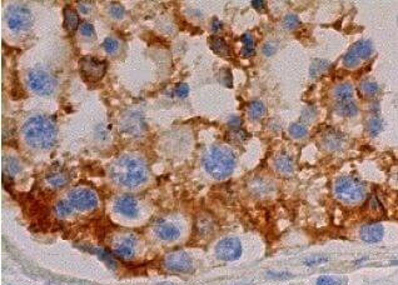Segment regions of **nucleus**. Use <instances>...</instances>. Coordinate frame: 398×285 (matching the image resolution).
<instances>
[{
	"mask_svg": "<svg viewBox=\"0 0 398 285\" xmlns=\"http://www.w3.org/2000/svg\"><path fill=\"white\" fill-rule=\"evenodd\" d=\"M336 109H337V112L340 113L341 115H343V117H353V115H356L357 112H358L357 105L354 104L353 102H351V100L338 102Z\"/></svg>",
	"mask_w": 398,
	"mask_h": 285,
	"instance_id": "4be33fe9",
	"label": "nucleus"
},
{
	"mask_svg": "<svg viewBox=\"0 0 398 285\" xmlns=\"http://www.w3.org/2000/svg\"><path fill=\"white\" fill-rule=\"evenodd\" d=\"M361 90L367 95H374L378 93L379 86L373 81H364L361 84Z\"/></svg>",
	"mask_w": 398,
	"mask_h": 285,
	"instance_id": "2f4dec72",
	"label": "nucleus"
},
{
	"mask_svg": "<svg viewBox=\"0 0 398 285\" xmlns=\"http://www.w3.org/2000/svg\"><path fill=\"white\" fill-rule=\"evenodd\" d=\"M47 181L53 188H61L69 181V176L64 171H51L47 175Z\"/></svg>",
	"mask_w": 398,
	"mask_h": 285,
	"instance_id": "aec40b11",
	"label": "nucleus"
},
{
	"mask_svg": "<svg viewBox=\"0 0 398 285\" xmlns=\"http://www.w3.org/2000/svg\"><path fill=\"white\" fill-rule=\"evenodd\" d=\"M384 234V229L378 223H372V224H366L362 227L359 235L361 239L366 243H378L382 240Z\"/></svg>",
	"mask_w": 398,
	"mask_h": 285,
	"instance_id": "ddd939ff",
	"label": "nucleus"
},
{
	"mask_svg": "<svg viewBox=\"0 0 398 285\" xmlns=\"http://www.w3.org/2000/svg\"><path fill=\"white\" fill-rule=\"evenodd\" d=\"M328 66H330L328 65V61L322 60V59H315V60L312 63V65H310V70H309L310 75H312L313 78L322 75V74L327 70Z\"/></svg>",
	"mask_w": 398,
	"mask_h": 285,
	"instance_id": "bb28decb",
	"label": "nucleus"
},
{
	"mask_svg": "<svg viewBox=\"0 0 398 285\" xmlns=\"http://www.w3.org/2000/svg\"><path fill=\"white\" fill-rule=\"evenodd\" d=\"M343 63H345L346 66H348V68H353V66H357L359 63V59L357 58L356 55H354L353 53H347L345 55V58H343Z\"/></svg>",
	"mask_w": 398,
	"mask_h": 285,
	"instance_id": "4c0bfd02",
	"label": "nucleus"
},
{
	"mask_svg": "<svg viewBox=\"0 0 398 285\" xmlns=\"http://www.w3.org/2000/svg\"><path fill=\"white\" fill-rule=\"evenodd\" d=\"M382 128H383V125H382V122L378 118H372L368 122V133L372 137L378 135L382 132Z\"/></svg>",
	"mask_w": 398,
	"mask_h": 285,
	"instance_id": "c85d7f7f",
	"label": "nucleus"
},
{
	"mask_svg": "<svg viewBox=\"0 0 398 285\" xmlns=\"http://www.w3.org/2000/svg\"><path fill=\"white\" fill-rule=\"evenodd\" d=\"M68 202L73 205L74 209L79 212H89L98 207V198L96 193L89 189L78 188L71 190L68 194Z\"/></svg>",
	"mask_w": 398,
	"mask_h": 285,
	"instance_id": "6e6552de",
	"label": "nucleus"
},
{
	"mask_svg": "<svg viewBox=\"0 0 398 285\" xmlns=\"http://www.w3.org/2000/svg\"><path fill=\"white\" fill-rule=\"evenodd\" d=\"M220 29H222V23H220L218 19H213V22H212V30H213V32L217 33L218 30H220Z\"/></svg>",
	"mask_w": 398,
	"mask_h": 285,
	"instance_id": "a18cd8bd",
	"label": "nucleus"
},
{
	"mask_svg": "<svg viewBox=\"0 0 398 285\" xmlns=\"http://www.w3.org/2000/svg\"><path fill=\"white\" fill-rule=\"evenodd\" d=\"M3 170H4V174H9L13 176L20 170L19 161L15 158H4L3 159Z\"/></svg>",
	"mask_w": 398,
	"mask_h": 285,
	"instance_id": "5701e85b",
	"label": "nucleus"
},
{
	"mask_svg": "<svg viewBox=\"0 0 398 285\" xmlns=\"http://www.w3.org/2000/svg\"><path fill=\"white\" fill-rule=\"evenodd\" d=\"M118 42L117 40L114 39V38H112V37H109V38H107V39L104 40V43H103V48H104V50L107 51L108 54H113V53H115V51H117V49H118Z\"/></svg>",
	"mask_w": 398,
	"mask_h": 285,
	"instance_id": "f704fd0d",
	"label": "nucleus"
},
{
	"mask_svg": "<svg viewBox=\"0 0 398 285\" xmlns=\"http://www.w3.org/2000/svg\"><path fill=\"white\" fill-rule=\"evenodd\" d=\"M268 275L271 276V278H276V279L291 278V274L288 273H268Z\"/></svg>",
	"mask_w": 398,
	"mask_h": 285,
	"instance_id": "79ce46f5",
	"label": "nucleus"
},
{
	"mask_svg": "<svg viewBox=\"0 0 398 285\" xmlns=\"http://www.w3.org/2000/svg\"><path fill=\"white\" fill-rule=\"evenodd\" d=\"M263 53L266 54L267 56H271L276 53V48H274L272 44H266L263 47Z\"/></svg>",
	"mask_w": 398,
	"mask_h": 285,
	"instance_id": "a19ab883",
	"label": "nucleus"
},
{
	"mask_svg": "<svg viewBox=\"0 0 398 285\" xmlns=\"http://www.w3.org/2000/svg\"><path fill=\"white\" fill-rule=\"evenodd\" d=\"M154 232H155L156 237L164 241H174L179 238L181 235V230L177 225H174L173 223H169L163 220V222H159L158 224L155 225L154 228Z\"/></svg>",
	"mask_w": 398,
	"mask_h": 285,
	"instance_id": "f8f14e48",
	"label": "nucleus"
},
{
	"mask_svg": "<svg viewBox=\"0 0 398 285\" xmlns=\"http://www.w3.org/2000/svg\"><path fill=\"white\" fill-rule=\"evenodd\" d=\"M342 280L330 275H322L317 279V285H341Z\"/></svg>",
	"mask_w": 398,
	"mask_h": 285,
	"instance_id": "c9c22d12",
	"label": "nucleus"
},
{
	"mask_svg": "<svg viewBox=\"0 0 398 285\" xmlns=\"http://www.w3.org/2000/svg\"><path fill=\"white\" fill-rule=\"evenodd\" d=\"M209 45H210V49H212L215 54H218V55L228 56L230 54L229 47H228V44L225 43V40L222 39V38L215 37L214 35V37H212L209 39Z\"/></svg>",
	"mask_w": 398,
	"mask_h": 285,
	"instance_id": "6ab92c4d",
	"label": "nucleus"
},
{
	"mask_svg": "<svg viewBox=\"0 0 398 285\" xmlns=\"http://www.w3.org/2000/svg\"><path fill=\"white\" fill-rule=\"evenodd\" d=\"M164 266L173 273H189L193 269V261L184 251H174L166 256Z\"/></svg>",
	"mask_w": 398,
	"mask_h": 285,
	"instance_id": "9d476101",
	"label": "nucleus"
},
{
	"mask_svg": "<svg viewBox=\"0 0 398 285\" xmlns=\"http://www.w3.org/2000/svg\"><path fill=\"white\" fill-rule=\"evenodd\" d=\"M174 93L178 98H186L187 95L189 94V86L187 85L186 83H181L177 85L176 90H174Z\"/></svg>",
	"mask_w": 398,
	"mask_h": 285,
	"instance_id": "58836bf2",
	"label": "nucleus"
},
{
	"mask_svg": "<svg viewBox=\"0 0 398 285\" xmlns=\"http://www.w3.org/2000/svg\"><path fill=\"white\" fill-rule=\"evenodd\" d=\"M247 113H248V117L251 118L252 120H258L266 114V107H264V104L262 102L256 100V102L249 103Z\"/></svg>",
	"mask_w": 398,
	"mask_h": 285,
	"instance_id": "412c9836",
	"label": "nucleus"
},
{
	"mask_svg": "<svg viewBox=\"0 0 398 285\" xmlns=\"http://www.w3.org/2000/svg\"><path fill=\"white\" fill-rule=\"evenodd\" d=\"M299 24H300V22H299V19H298V17H297V15L289 14V15H287V17L283 19V25H284V28H286V29H289V30L296 29V28L298 27Z\"/></svg>",
	"mask_w": 398,
	"mask_h": 285,
	"instance_id": "7c9ffc66",
	"label": "nucleus"
},
{
	"mask_svg": "<svg viewBox=\"0 0 398 285\" xmlns=\"http://www.w3.org/2000/svg\"><path fill=\"white\" fill-rule=\"evenodd\" d=\"M135 244L132 238H125L115 245L114 254L120 259H130L134 255Z\"/></svg>",
	"mask_w": 398,
	"mask_h": 285,
	"instance_id": "2eb2a0df",
	"label": "nucleus"
},
{
	"mask_svg": "<svg viewBox=\"0 0 398 285\" xmlns=\"http://www.w3.org/2000/svg\"><path fill=\"white\" fill-rule=\"evenodd\" d=\"M241 124H242V120L240 119V118L238 117H233V118H230L229 119V122H228V125H229L230 128H233V129H240V127H241Z\"/></svg>",
	"mask_w": 398,
	"mask_h": 285,
	"instance_id": "ea45409f",
	"label": "nucleus"
},
{
	"mask_svg": "<svg viewBox=\"0 0 398 285\" xmlns=\"http://www.w3.org/2000/svg\"><path fill=\"white\" fill-rule=\"evenodd\" d=\"M335 194L337 199L346 204H356L366 197L363 184L352 176H342L335 184Z\"/></svg>",
	"mask_w": 398,
	"mask_h": 285,
	"instance_id": "20e7f679",
	"label": "nucleus"
},
{
	"mask_svg": "<svg viewBox=\"0 0 398 285\" xmlns=\"http://www.w3.org/2000/svg\"><path fill=\"white\" fill-rule=\"evenodd\" d=\"M352 94H353V89L349 84H341L336 88L335 95L338 99V102H346V100H351Z\"/></svg>",
	"mask_w": 398,
	"mask_h": 285,
	"instance_id": "b1692460",
	"label": "nucleus"
},
{
	"mask_svg": "<svg viewBox=\"0 0 398 285\" xmlns=\"http://www.w3.org/2000/svg\"><path fill=\"white\" fill-rule=\"evenodd\" d=\"M27 81L29 88L39 95H50L55 89V80L49 73L34 69L28 73Z\"/></svg>",
	"mask_w": 398,
	"mask_h": 285,
	"instance_id": "0eeeda50",
	"label": "nucleus"
},
{
	"mask_svg": "<svg viewBox=\"0 0 398 285\" xmlns=\"http://www.w3.org/2000/svg\"><path fill=\"white\" fill-rule=\"evenodd\" d=\"M25 142L32 148L47 150L56 142V128L54 123L42 115L29 118L23 127Z\"/></svg>",
	"mask_w": 398,
	"mask_h": 285,
	"instance_id": "f03ea898",
	"label": "nucleus"
},
{
	"mask_svg": "<svg viewBox=\"0 0 398 285\" xmlns=\"http://www.w3.org/2000/svg\"><path fill=\"white\" fill-rule=\"evenodd\" d=\"M325 143L327 148L335 150V149H338L341 146V144H342V138H341V135L337 134L336 132H331L328 133V134H326Z\"/></svg>",
	"mask_w": 398,
	"mask_h": 285,
	"instance_id": "cd10ccee",
	"label": "nucleus"
},
{
	"mask_svg": "<svg viewBox=\"0 0 398 285\" xmlns=\"http://www.w3.org/2000/svg\"><path fill=\"white\" fill-rule=\"evenodd\" d=\"M289 134L296 139H300L307 135V128L302 124H292L289 127Z\"/></svg>",
	"mask_w": 398,
	"mask_h": 285,
	"instance_id": "c756f323",
	"label": "nucleus"
},
{
	"mask_svg": "<svg viewBox=\"0 0 398 285\" xmlns=\"http://www.w3.org/2000/svg\"><path fill=\"white\" fill-rule=\"evenodd\" d=\"M7 23L14 32H25L33 25L32 12L23 4L12 5L7 10Z\"/></svg>",
	"mask_w": 398,
	"mask_h": 285,
	"instance_id": "39448f33",
	"label": "nucleus"
},
{
	"mask_svg": "<svg viewBox=\"0 0 398 285\" xmlns=\"http://www.w3.org/2000/svg\"><path fill=\"white\" fill-rule=\"evenodd\" d=\"M54 210H55V214L58 215V217L64 218V217H68V215H70L71 213H73L74 208H73V205L68 202V199H66V200H60V202L56 203Z\"/></svg>",
	"mask_w": 398,
	"mask_h": 285,
	"instance_id": "393cba45",
	"label": "nucleus"
},
{
	"mask_svg": "<svg viewBox=\"0 0 398 285\" xmlns=\"http://www.w3.org/2000/svg\"><path fill=\"white\" fill-rule=\"evenodd\" d=\"M109 174L118 184L128 188H135L144 184L148 179L144 161L134 155H122L109 166Z\"/></svg>",
	"mask_w": 398,
	"mask_h": 285,
	"instance_id": "f257e3e1",
	"label": "nucleus"
},
{
	"mask_svg": "<svg viewBox=\"0 0 398 285\" xmlns=\"http://www.w3.org/2000/svg\"><path fill=\"white\" fill-rule=\"evenodd\" d=\"M205 171L214 179L222 180L233 173L235 166L234 153L224 145H214L203 158Z\"/></svg>",
	"mask_w": 398,
	"mask_h": 285,
	"instance_id": "7ed1b4c3",
	"label": "nucleus"
},
{
	"mask_svg": "<svg viewBox=\"0 0 398 285\" xmlns=\"http://www.w3.org/2000/svg\"><path fill=\"white\" fill-rule=\"evenodd\" d=\"M252 7L257 10H263L266 8V3L262 2V0H253L252 2Z\"/></svg>",
	"mask_w": 398,
	"mask_h": 285,
	"instance_id": "37998d69",
	"label": "nucleus"
},
{
	"mask_svg": "<svg viewBox=\"0 0 398 285\" xmlns=\"http://www.w3.org/2000/svg\"><path fill=\"white\" fill-rule=\"evenodd\" d=\"M349 51L353 53L358 59H367L371 56L373 48H372L371 42H368V40H361V42H357Z\"/></svg>",
	"mask_w": 398,
	"mask_h": 285,
	"instance_id": "a211bd4d",
	"label": "nucleus"
},
{
	"mask_svg": "<svg viewBox=\"0 0 398 285\" xmlns=\"http://www.w3.org/2000/svg\"><path fill=\"white\" fill-rule=\"evenodd\" d=\"M89 3H79V10H81L82 13H84V14H87V13H89V10H91V7H89Z\"/></svg>",
	"mask_w": 398,
	"mask_h": 285,
	"instance_id": "c03bdc74",
	"label": "nucleus"
},
{
	"mask_svg": "<svg viewBox=\"0 0 398 285\" xmlns=\"http://www.w3.org/2000/svg\"><path fill=\"white\" fill-rule=\"evenodd\" d=\"M242 43L243 45L242 50H241V55L247 58V56H252L254 54V42L253 38H252L251 34H243L242 35Z\"/></svg>",
	"mask_w": 398,
	"mask_h": 285,
	"instance_id": "a878e982",
	"label": "nucleus"
},
{
	"mask_svg": "<svg viewBox=\"0 0 398 285\" xmlns=\"http://www.w3.org/2000/svg\"><path fill=\"white\" fill-rule=\"evenodd\" d=\"M274 166H276L277 171H279L281 174H286V175L291 174L294 169L293 160L287 154H282V155L277 156L276 160H274Z\"/></svg>",
	"mask_w": 398,
	"mask_h": 285,
	"instance_id": "f3484780",
	"label": "nucleus"
},
{
	"mask_svg": "<svg viewBox=\"0 0 398 285\" xmlns=\"http://www.w3.org/2000/svg\"><path fill=\"white\" fill-rule=\"evenodd\" d=\"M124 7L122 4H118V3H114V4L110 5L109 8V13L113 18L115 19H122L123 15H124Z\"/></svg>",
	"mask_w": 398,
	"mask_h": 285,
	"instance_id": "72a5a7b5",
	"label": "nucleus"
},
{
	"mask_svg": "<svg viewBox=\"0 0 398 285\" xmlns=\"http://www.w3.org/2000/svg\"><path fill=\"white\" fill-rule=\"evenodd\" d=\"M79 71L88 83L99 81L107 71V61L94 56H83L79 60Z\"/></svg>",
	"mask_w": 398,
	"mask_h": 285,
	"instance_id": "423d86ee",
	"label": "nucleus"
},
{
	"mask_svg": "<svg viewBox=\"0 0 398 285\" xmlns=\"http://www.w3.org/2000/svg\"><path fill=\"white\" fill-rule=\"evenodd\" d=\"M328 260L327 256H322V255H317V256H310V258L305 259L304 264L308 266H314V265H320V264L326 263Z\"/></svg>",
	"mask_w": 398,
	"mask_h": 285,
	"instance_id": "e433bc0d",
	"label": "nucleus"
},
{
	"mask_svg": "<svg viewBox=\"0 0 398 285\" xmlns=\"http://www.w3.org/2000/svg\"><path fill=\"white\" fill-rule=\"evenodd\" d=\"M144 122H143V118L140 117L139 114L137 113H130L129 115L123 119L122 122V127L123 130L128 134H137V133L142 132V129H144Z\"/></svg>",
	"mask_w": 398,
	"mask_h": 285,
	"instance_id": "4468645a",
	"label": "nucleus"
},
{
	"mask_svg": "<svg viewBox=\"0 0 398 285\" xmlns=\"http://www.w3.org/2000/svg\"><path fill=\"white\" fill-rule=\"evenodd\" d=\"M79 32H81V34L86 38H94V35H96V29H94V27L91 24V23H87V22L82 23L81 27H79Z\"/></svg>",
	"mask_w": 398,
	"mask_h": 285,
	"instance_id": "473e14b6",
	"label": "nucleus"
},
{
	"mask_svg": "<svg viewBox=\"0 0 398 285\" xmlns=\"http://www.w3.org/2000/svg\"><path fill=\"white\" fill-rule=\"evenodd\" d=\"M64 28L66 29V32L74 33L76 29H79V14L75 9H73L71 7L64 8Z\"/></svg>",
	"mask_w": 398,
	"mask_h": 285,
	"instance_id": "dca6fc26",
	"label": "nucleus"
},
{
	"mask_svg": "<svg viewBox=\"0 0 398 285\" xmlns=\"http://www.w3.org/2000/svg\"><path fill=\"white\" fill-rule=\"evenodd\" d=\"M115 212L128 218H134L138 214L137 200L130 195H123L118 198L114 205Z\"/></svg>",
	"mask_w": 398,
	"mask_h": 285,
	"instance_id": "9b49d317",
	"label": "nucleus"
},
{
	"mask_svg": "<svg viewBox=\"0 0 398 285\" xmlns=\"http://www.w3.org/2000/svg\"><path fill=\"white\" fill-rule=\"evenodd\" d=\"M215 255L223 261H234L242 255V244L237 238H224L215 246Z\"/></svg>",
	"mask_w": 398,
	"mask_h": 285,
	"instance_id": "1a4fd4ad",
	"label": "nucleus"
}]
</instances>
